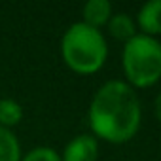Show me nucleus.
I'll return each instance as SVG.
<instances>
[{"instance_id": "nucleus-1", "label": "nucleus", "mask_w": 161, "mask_h": 161, "mask_svg": "<svg viewBox=\"0 0 161 161\" xmlns=\"http://www.w3.org/2000/svg\"><path fill=\"white\" fill-rule=\"evenodd\" d=\"M91 135L110 144L133 140L140 129L142 104L136 89L123 80H108L91 97L87 108Z\"/></svg>"}, {"instance_id": "nucleus-2", "label": "nucleus", "mask_w": 161, "mask_h": 161, "mask_svg": "<svg viewBox=\"0 0 161 161\" xmlns=\"http://www.w3.org/2000/svg\"><path fill=\"white\" fill-rule=\"evenodd\" d=\"M61 57L76 74H95L108 59V44L101 29L89 27L84 21L72 23L61 38Z\"/></svg>"}, {"instance_id": "nucleus-3", "label": "nucleus", "mask_w": 161, "mask_h": 161, "mask_svg": "<svg viewBox=\"0 0 161 161\" xmlns=\"http://www.w3.org/2000/svg\"><path fill=\"white\" fill-rule=\"evenodd\" d=\"M121 68L125 82L133 89H146L161 80V42L159 38L136 34L123 44Z\"/></svg>"}, {"instance_id": "nucleus-4", "label": "nucleus", "mask_w": 161, "mask_h": 161, "mask_svg": "<svg viewBox=\"0 0 161 161\" xmlns=\"http://www.w3.org/2000/svg\"><path fill=\"white\" fill-rule=\"evenodd\" d=\"M99 140L91 133H82L70 138L61 153V161H97Z\"/></svg>"}, {"instance_id": "nucleus-5", "label": "nucleus", "mask_w": 161, "mask_h": 161, "mask_svg": "<svg viewBox=\"0 0 161 161\" xmlns=\"http://www.w3.org/2000/svg\"><path fill=\"white\" fill-rule=\"evenodd\" d=\"M136 27L140 34L146 36H161V0H148L144 2L136 14Z\"/></svg>"}, {"instance_id": "nucleus-6", "label": "nucleus", "mask_w": 161, "mask_h": 161, "mask_svg": "<svg viewBox=\"0 0 161 161\" xmlns=\"http://www.w3.org/2000/svg\"><path fill=\"white\" fill-rule=\"evenodd\" d=\"M82 15H84V23L95 29L106 27L110 17L114 15L112 12V4L108 0H87L82 8Z\"/></svg>"}, {"instance_id": "nucleus-7", "label": "nucleus", "mask_w": 161, "mask_h": 161, "mask_svg": "<svg viewBox=\"0 0 161 161\" xmlns=\"http://www.w3.org/2000/svg\"><path fill=\"white\" fill-rule=\"evenodd\" d=\"M108 34L112 36V38H116V40H119V42H129L131 38H135L136 34H138V27H136V21H135V17H131L127 12H118V14H114L112 17H110V21H108Z\"/></svg>"}, {"instance_id": "nucleus-8", "label": "nucleus", "mask_w": 161, "mask_h": 161, "mask_svg": "<svg viewBox=\"0 0 161 161\" xmlns=\"http://www.w3.org/2000/svg\"><path fill=\"white\" fill-rule=\"evenodd\" d=\"M23 119V106L15 99H0V127L4 129H14L19 125Z\"/></svg>"}, {"instance_id": "nucleus-9", "label": "nucleus", "mask_w": 161, "mask_h": 161, "mask_svg": "<svg viewBox=\"0 0 161 161\" xmlns=\"http://www.w3.org/2000/svg\"><path fill=\"white\" fill-rule=\"evenodd\" d=\"M21 144L14 131L0 127V161H21Z\"/></svg>"}, {"instance_id": "nucleus-10", "label": "nucleus", "mask_w": 161, "mask_h": 161, "mask_svg": "<svg viewBox=\"0 0 161 161\" xmlns=\"http://www.w3.org/2000/svg\"><path fill=\"white\" fill-rule=\"evenodd\" d=\"M21 161H61V153L51 146H36L27 152Z\"/></svg>"}, {"instance_id": "nucleus-11", "label": "nucleus", "mask_w": 161, "mask_h": 161, "mask_svg": "<svg viewBox=\"0 0 161 161\" xmlns=\"http://www.w3.org/2000/svg\"><path fill=\"white\" fill-rule=\"evenodd\" d=\"M153 112H155L157 121L161 123V93H157V97H155V101H153Z\"/></svg>"}]
</instances>
